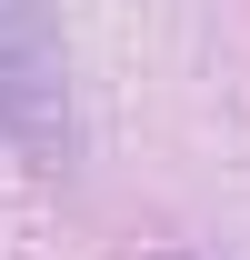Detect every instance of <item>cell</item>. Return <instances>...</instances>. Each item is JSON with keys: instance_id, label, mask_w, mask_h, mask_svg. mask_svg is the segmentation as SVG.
Instances as JSON below:
<instances>
[{"instance_id": "obj_1", "label": "cell", "mask_w": 250, "mask_h": 260, "mask_svg": "<svg viewBox=\"0 0 250 260\" xmlns=\"http://www.w3.org/2000/svg\"><path fill=\"white\" fill-rule=\"evenodd\" d=\"M0 130L50 170L70 160V80H60L50 0H0Z\"/></svg>"}]
</instances>
